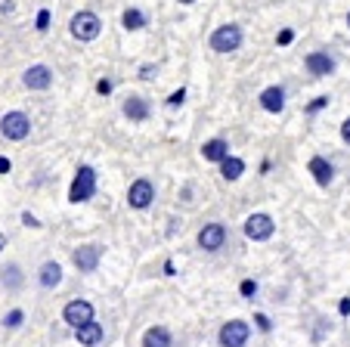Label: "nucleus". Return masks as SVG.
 Instances as JSON below:
<instances>
[{
	"mask_svg": "<svg viewBox=\"0 0 350 347\" xmlns=\"http://www.w3.org/2000/svg\"><path fill=\"white\" fill-rule=\"evenodd\" d=\"M304 68L310 78H329V75H335L338 68V60L332 56L329 50H313L304 56Z\"/></svg>",
	"mask_w": 350,
	"mask_h": 347,
	"instance_id": "9",
	"label": "nucleus"
},
{
	"mask_svg": "<svg viewBox=\"0 0 350 347\" xmlns=\"http://www.w3.org/2000/svg\"><path fill=\"white\" fill-rule=\"evenodd\" d=\"M38 285L44 292H56L62 285V264L59 261H44L38 270Z\"/></svg>",
	"mask_w": 350,
	"mask_h": 347,
	"instance_id": "16",
	"label": "nucleus"
},
{
	"mask_svg": "<svg viewBox=\"0 0 350 347\" xmlns=\"http://www.w3.org/2000/svg\"><path fill=\"white\" fill-rule=\"evenodd\" d=\"M242 233H245V239H252V242H267V239H273V233H276V220H273L267 211H254V214L245 217Z\"/></svg>",
	"mask_w": 350,
	"mask_h": 347,
	"instance_id": "4",
	"label": "nucleus"
},
{
	"mask_svg": "<svg viewBox=\"0 0 350 347\" xmlns=\"http://www.w3.org/2000/svg\"><path fill=\"white\" fill-rule=\"evenodd\" d=\"M112 87H115L112 81H109V78H103V81H99V84H96V90L103 93V97H109V93H112Z\"/></svg>",
	"mask_w": 350,
	"mask_h": 347,
	"instance_id": "34",
	"label": "nucleus"
},
{
	"mask_svg": "<svg viewBox=\"0 0 350 347\" xmlns=\"http://www.w3.org/2000/svg\"><path fill=\"white\" fill-rule=\"evenodd\" d=\"M155 75H159V66H143V68H139V78H143V81H152Z\"/></svg>",
	"mask_w": 350,
	"mask_h": 347,
	"instance_id": "30",
	"label": "nucleus"
},
{
	"mask_svg": "<svg viewBox=\"0 0 350 347\" xmlns=\"http://www.w3.org/2000/svg\"><path fill=\"white\" fill-rule=\"evenodd\" d=\"M183 99H186V87H180V90H174L171 97L165 99V105L167 109H177V105H183Z\"/></svg>",
	"mask_w": 350,
	"mask_h": 347,
	"instance_id": "26",
	"label": "nucleus"
},
{
	"mask_svg": "<svg viewBox=\"0 0 350 347\" xmlns=\"http://www.w3.org/2000/svg\"><path fill=\"white\" fill-rule=\"evenodd\" d=\"M146 13L139 7H127L124 13H121V25H124V31H143L146 28Z\"/></svg>",
	"mask_w": 350,
	"mask_h": 347,
	"instance_id": "22",
	"label": "nucleus"
},
{
	"mask_svg": "<svg viewBox=\"0 0 350 347\" xmlns=\"http://www.w3.org/2000/svg\"><path fill=\"white\" fill-rule=\"evenodd\" d=\"M143 347H174V338L165 326H152L143 332Z\"/></svg>",
	"mask_w": 350,
	"mask_h": 347,
	"instance_id": "21",
	"label": "nucleus"
},
{
	"mask_svg": "<svg viewBox=\"0 0 350 347\" xmlns=\"http://www.w3.org/2000/svg\"><path fill=\"white\" fill-rule=\"evenodd\" d=\"M226 239H230V229H226L220 220H211V223H205V227L198 229L196 242H198V248H202V251L214 255V251H220L226 245Z\"/></svg>",
	"mask_w": 350,
	"mask_h": 347,
	"instance_id": "6",
	"label": "nucleus"
},
{
	"mask_svg": "<svg viewBox=\"0 0 350 347\" xmlns=\"http://www.w3.org/2000/svg\"><path fill=\"white\" fill-rule=\"evenodd\" d=\"M254 326H258V332H273V320L267 313H254Z\"/></svg>",
	"mask_w": 350,
	"mask_h": 347,
	"instance_id": "27",
	"label": "nucleus"
},
{
	"mask_svg": "<svg viewBox=\"0 0 350 347\" xmlns=\"http://www.w3.org/2000/svg\"><path fill=\"white\" fill-rule=\"evenodd\" d=\"M103 338H106V329H103V322H96V320H90L81 329H75V341H78L81 347H96V344H103Z\"/></svg>",
	"mask_w": 350,
	"mask_h": 347,
	"instance_id": "17",
	"label": "nucleus"
},
{
	"mask_svg": "<svg viewBox=\"0 0 350 347\" xmlns=\"http://www.w3.org/2000/svg\"><path fill=\"white\" fill-rule=\"evenodd\" d=\"M307 170H310V177L317 180L319 190H329L332 180H335V164H332L325 155H313L310 162H307Z\"/></svg>",
	"mask_w": 350,
	"mask_h": 347,
	"instance_id": "15",
	"label": "nucleus"
},
{
	"mask_svg": "<svg viewBox=\"0 0 350 347\" xmlns=\"http://www.w3.org/2000/svg\"><path fill=\"white\" fill-rule=\"evenodd\" d=\"M152 202H155V183L149 177H139L127 186V205H131L133 211L152 208Z\"/></svg>",
	"mask_w": 350,
	"mask_h": 347,
	"instance_id": "8",
	"label": "nucleus"
},
{
	"mask_svg": "<svg viewBox=\"0 0 350 347\" xmlns=\"http://www.w3.org/2000/svg\"><path fill=\"white\" fill-rule=\"evenodd\" d=\"M93 196H96V170H93L90 164H81V168L75 170L72 186H68V202L81 205V202H90Z\"/></svg>",
	"mask_w": 350,
	"mask_h": 347,
	"instance_id": "3",
	"label": "nucleus"
},
{
	"mask_svg": "<svg viewBox=\"0 0 350 347\" xmlns=\"http://www.w3.org/2000/svg\"><path fill=\"white\" fill-rule=\"evenodd\" d=\"M0 133H3L10 143H22V140L31 137V118L19 109L7 112V115L0 118Z\"/></svg>",
	"mask_w": 350,
	"mask_h": 347,
	"instance_id": "5",
	"label": "nucleus"
},
{
	"mask_svg": "<svg viewBox=\"0 0 350 347\" xmlns=\"http://www.w3.org/2000/svg\"><path fill=\"white\" fill-rule=\"evenodd\" d=\"M226 155H230V140L211 137V140H205V143H202V158H205V162L220 164Z\"/></svg>",
	"mask_w": 350,
	"mask_h": 347,
	"instance_id": "18",
	"label": "nucleus"
},
{
	"mask_svg": "<svg viewBox=\"0 0 350 347\" xmlns=\"http://www.w3.org/2000/svg\"><path fill=\"white\" fill-rule=\"evenodd\" d=\"M242 295L248 298V301H254V295H258V282H252V279H245L242 282Z\"/></svg>",
	"mask_w": 350,
	"mask_h": 347,
	"instance_id": "28",
	"label": "nucleus"
},
{
	"mask_svg": "<svg viewBox=\"0 0 350 347\" xmlns=\"http://www.w3.org/2000/svg\"><path fill=\"white\" fill-rule=\"evenodd\" d=\"M245 40V31L239 22H224V25H217L211 31V38H208V47H211L214 53H220V56H226V53H236L239 47H242Z\"/></svg>",
	"mask_w": 350,
	"mask_h": 347,
	"instance_id": "1",
	"label": "nucleus"
},
{
	"mask_svg": "<svg viewBox=\"0 0 350 347\" xmlns=\"http://www.w3.org/2000/svg\"><path fill=\"white\" fill-rule=\"evenodd\" d=\"M68 31H72L75 40L90 44V40H96L99 31H103V19H99L93 10H81V13H75L72 19H68Z\"/></svg>",
	"mask_w": 350,
	"mask_h": 347,
	"instance_id": "2",
	"label": "nucleus"
},
{
	"mask_svg": "<svg viewBox=\"0 0 350 347\" xmlns=\"http://www.w3.org/2000/svg\"><path fill=\"white\" fill-rule=\"evenodd\" d=\"M22 223H25V227H31V229H40V220L34 214H28V211H22Z\"/></svg>",
	"mask_w": 350,
	"mask_h": 347,
	"instance_id": "33",
	"label": "nucleus"
},
{
	"mask_svg": "<svg viewBox=\"0 0 350 347\" xmlns=\"http://www.w3.org/2000/svg\"><path fill=\"white\" fill-rule=\"evenodd\" d=\"M0 285L7 288V292H19V288L25 285V273H22L19 264L10 261L7 267H0Z\"/></svg>",
	"mask_w": 350,
	"mask_h": 347,
	"instance_id": "19",
	"label": "nucleus"
},
{
	"mask_svg": "<svg viewBox=\"0 0 350 347\" xmlns=\"http://www.w3.org/2000/svg\"><path fill=\"white\" fill-rule=\"evenodd\" d=\"M332 329H335V322L329 320V316H317V329H313V341H323L325 335H332Z\"/></svg>",
	"mask_w": 350,
	"mask_h": 347,
	"instance_id": "23",
	"label": "nucleus"
},
{
	"mask_svg": "<svg viewBox=\"0 0 350 347\" xmlns=\"http://www.w3.org/2000/svg\"><path fill=\"white\" fill-rule=\"evenodd\" d=\"M291 40H295V31H291V28H285V31L276 38V44H279V47H288Z\"/></svg>",
	"mask_w": 350,
	"mask_h": 347,
	"instance_id": "32",
	"label": "nucleus"
},
{
	"mask_svg": "<svg viewBox=\"0 0 350 347\" xmlns=\"http://www.w3.org/2000/svg\"><path fill=\"white\" fill-rule=\"evenodd\" d=\"M99 261H103V245H78L72 251V264L78 267V273H96Z\"/></svg>",
	"mask_w": 350,
	"mask_h": 347,
	"instance_id": "12",
	"label": "nucleus"
},
{
	"mask_svg": "<svg viewBox=\"0 0 350 347\" xmlns=\"http://www.w3.org/2000/svg\"><path fill=\"white\" fill-rule=\"evenodd\" d=\"M50 28V10H40L38 13V31H46Z\"/></svg>",
	"mask_w": 350,
	"mask_h": 347,
	"instance_id": "29",
	"label": "nucleus"
},
{
	"mask_svg": "<svg viewBox=\"0 0 350 347\" xmlns=\"http://www.w3.org/2000/svg\"><path fill=\"white\" fill-rule=\"evenodd\" d=\"M248 338H252V326L245 320H230L220 326L217 332V344L220 347H245L248 344Z\"/></svg>",
	"mask_w": 350,
	"mask_h": 347,
	"instance_id": "7",
	"label": "nucleus"
},
{
	"mask_svg": "<svg viewBox=\"0 0 350 347\" xmlns=\"http://www.w3.org/2000/svg\"><path fill=\"white\" fill-rule=\"evenodd\" d=\"M217 168H220V177H224L226 183H236V180L245 174V162L239 155H226L224 162L217 164Z\"/></svg>",
	"mask_w": 350,
	"mask_h": 347,
	"instance_id": "20",
	"label": "nucleus"
},
{
	"mask_svg": "<svg viewBox=\"0 0 350 347\" xmlns=\"http://www.w3.org/2000/svg\"><path fill=\"white\" fill-rule=\"evenodd\" d=\"M93 320V304L84 301V298H75V301H68L66 307H62V322H66L68 329H81L84 322Z\"/></svg>",
	"mask_w": 350,
	"mask_h": 347,
	"instance_id": "11",
	"label": "nucleus"
},
{
	"mask_svg": "<svg viewBox=\"0 0 350 347\" xmlns=\"http://www.w3.org/2000/svg\"><path fill=\"white\" fill-rule=\"evenodd\" d=\"M329 93H323V97H317V99H313V103H307V115H317V112H323L325 109V105H329Z\"/></svg>",
	"mask_w": 350,
	"mask_h": 347,
	"instance_id": "25",
	"label": "nucleus"
},
{
	"mask_svg": "<svg viewBox=\"0 0 350 347\" xmlns=\"http://www.w3.org/2000/svg\"><path fill=\"white\" fill-rule=\"evenodd\" d=\"M180 7H192V3H196V0H177Z\"/></svg>",
	"mask_w": 350,
	"mask_h": 347,
	"instance_id": "37",
	"label": "nucleus"
},
{
	"mask_svg": "<svg viewBox=\"0 0 350 347\" xmlns=\"http://www.w3.org/2000/svg\"><path fill=\"white\" fill-rule=\"evenodd\" d=\"M121 112H124V118L133 121V125H143V121H149V115H152V105H149V99L139 97V93H131V97L121 103Z\"/></svg>",
	"mask_w": 350,
	"mask_h": 347,
	"instance_id": "14",
	"label": "nucleus"
},
{
	"mask_svg": "<svg viewBox=\"0 0 350 347\" xmlns=\"http://www.w3.org/2000/svg\"><path fill=\"white\" fill-rule=\"evenodd\" d=\"M285 103H288V93H285L282 84H270L260 90L258 97V105L267 112V115H282L285 112Z\"/></svg>",
	"mask_w": 350,
	"mask_h": 347,
	"instance_id": "13",
	"label": "nucleus"
},
{
	"mask_svg": "<svg viewBox=\"0 0 350 347\" xmlns=\"http://www.w3.org/2000/svg\"><path fill=\"white\" fill-rule=\"evenodd\" d=\"M10 168H13V162H10V158H0V174H10Z\"/></svg>",
	"mask_w": 350,
	"mask_h": 347,
	"instance_id": "35",
	"label": "nucleus"
},
{
	"mask_svg": "<svg viewBox=\"0 0 350 347\" xmlns=\"http://www.w3.org/2000/svg\"><path fill=\"white\" fill-rule=\"evenodd\" d=\"M22 322H25V313H22V310H10V313L3 316V329H10V332H13V329H19Z\"/></svg>",
	"mask_w": 350,
	"mask_h": 347,
	"instance_id": "24",
	"label": "nucleus"
},
{
	"mask_svg": "<svg viewBox=\"0 0 350 347\" xmlns=\"http://www.w3.org/2000/svg\"><path fill=\"white\" fill-rule=\"evenodd\" d=\"M341 143H344V146H350V115L341 121Z\"/></svg>",
	"mask_w": 350,
	"mask_h": 347,
	"instance_id": "31",
	"label": "nucleus"
},
{
	"mask_svg": "<svg viewBox=\"0 0 350 347\" xmlns=\"http://www.w3.org/2000/svg\"><path fill=\"white\" fill-rule=\"evenodd\" d=\"M7 248V233H0V251Z\"/></svg>",
	"mask_w": 350,
	"mask_h": 347,
	"instance_id": "36",
	"label": "nucleus"
},
{
	"mask_svg": "<svg viewBox=\"0 0 350 347\" xmlns=\"http://www.w3.org/2000/svg\"><path fill=\"white\" fill-rule=\"evenodd\" d=\"M347 28H350V13H347Z\"/></svg>",
	"mask_w": 350,
	"mask_h": 347,
	"instance_id": "38",
	"label": "nucleus"
},
{
	"mask_svg": "<svg viewBox=\"0 0 350 347\" xmlns=\"http://www.w3.org/2000/svg\"><path fill=\"white\" fill-rule=\"evenodd\" d=\"M53 81H56L53 68L44 66V62H38V66L25 68V75H22V84H25V90H34V93L50 90V87H53Z\"/></svg>",
	"mask_w": 350,
	"mask_h": 347,
	"instance_id": "10",
	"label": "nucleus"
}]
</instances>
